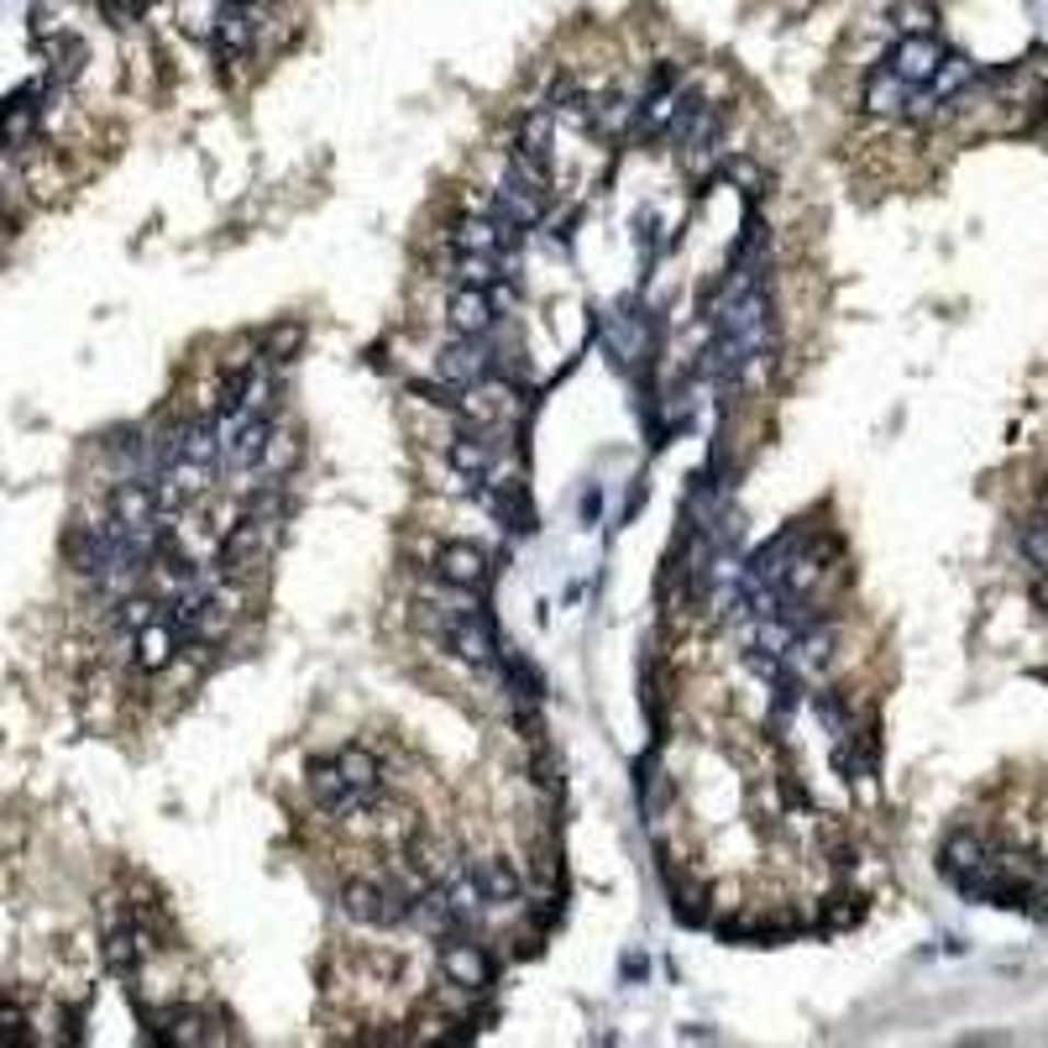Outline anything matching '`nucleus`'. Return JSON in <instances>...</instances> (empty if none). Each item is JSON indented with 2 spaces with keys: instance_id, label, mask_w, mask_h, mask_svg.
<instances>
[{
  "instance_id": "obj_3",
  "label": "nucleus",
  "mask_w": 1048,
  "mask_h": 1048,
  "mask_svg": "<svg viewBox=\"0 0 1048 1048\" xmlns=\"http://www.w3.org/2000/svg\"><path fill=\"white\" fill-rule=\"evenodd\" d=\"M520 237L524 226H514L503 210H477L456 226V252H472V258H493V262H509L520 252Z\"/></svg>"
},
{
  "instance_id": "obj_4",
  "label": "nucleus",
  "mask_w": 1048,
  "mask_h": 1048,
  "mask_svg": "<svg viewBox=\"0 0 1048 1048\" xmlns=\"http://www.w3.org/2000/svg\"><path fill=\"white\" fill-rule=\"evenodd\" d=\"M446 467H452L456 477H467V482H488L493 467H499V441H493V430L462 425L452 441H446Z\"/></svg>"
},
{
  "instance_id": "obj_15",
  "label": "nucleus",
  "mask_w": 1048,
  "mask_h": 1048,
  "mask_svg": "<svg viewBox=\"0 0 1048 1048\" xmlns=\"http://www.w3.org/2000/svg\"><path fill=\"white\" fill-rule=\"evenodd\" d=\"M986 859H991V839L980 834V829H954V834L944 839V850H938V865H944V876H949L954 886L965 881V876H976V870H986Z\"/></svg>"
},
{
  "instance_id": "obj_1",
  "label": "nucleus",
  "mask_w": 1048,
  "mask_h": 1048,
  "mask_svg": "<svg viewBox=\"0 0 1048 1048\" xmlns=\"http://www.w3.org/2000/svg\"><path fill=\"white\" fill-rule=\"evenodd\" d=\"M420 897H425V881L405 876L399 881H378V876H357V881L341 886V912L362 923V929H399L420 912Z\"/></svg>"
},
{
  "instance_id": "obj_20",
  "label": "nucleus",
  "mask_w": 1048,
  "mask_h": 1048,
  "mask_svg": "<svg viewBox=\"0 0 1048 1048\" xmlns=\"http://www.w3.org/2000/svg\"><path fill=\"white\" fill-rule=\"evenodd\" d=\"M252 37H258V11L252 5H226L215 16V48H220V58H241L252 48Z\"/></svg>"
},
{
  "instance_id": "obj_9",
  "label": "nucleus",
  "mask_w": 1048,
  "mask_h": 1048,
  "mask_svg": "<svg viewBox=\"0 0 1048 1048\" xmlns=\"http://www.w3.org/2000/svg\"><path fill=\"white\" fill-rule=\"evenodd\" d=\"M147 1023H152V1038H158V1044H173V1048L220 1044V1038L210 1033V1012H200V1006H184V1001H179V1006H158Z\"/></svg>"
},
{
  "instance_id": "obj_11",
  "label": "nucleus",
  "mask_w": 1048,
  "mask_h": 1048,
  "mask_svg": "<svg viewBox=\"0 0 1048 1048\" xmlns=\"http://www.w3.org/2000/svg\"><path fill=\"white\" fill-rule=\"evenodd\" d=\"M499 299H493V288H477V284H462L452 294V305H446V320H452L456 335H488L493 326H499Z\"/></svg>"
},
{
  "instance_id": "obj_5",
  "label": "nucleus",
  "mask_w": 1048,
  "mask_h": 1048,
  "mask_svg": "<svg viewBox=\"0 0 1048 1048\" xmlns=\"http://www.w3.org/2000/svg\"><path fill=\"white\" fill-rule=\"evenodd\" d=\"M493 367H499V362H493V346H488L482 335H456L452 346H441V357H435V378L462 388V383L488 378Z\"/></svg>"
},
{
  "instance_id": "obj_22",
  "label": "nucleus",
  "mask_w": 1048,
  "mask_h": 1048,
  "mask_svg": "<svg viewBox=\"0 0 1048 1048\" xmlns=\"http://www.w3.org/2000/svg\"><path fill=\"white\" fill-rule=\"evenodd\" d=\"M1023 556L1038 572H1048V514H1038V520L1023 529Z\"/></svg>"
},
{
  "instance_id": "obj_21",
  "label": "nucleus",
  "mask_w": 1048,
  "mask_h": 1048,
  "mask_svg": "<svg viewBox=\"0 0 1048 1048\" xmlns=\"http://www.w3.org/2000/svg\"><path fill=\"white\" fill-rule=\"evenodd\" d=\"M335 765H341V776L352 782V791L362 797V808L373 802L383 791V765H378V755L373 750H362V744H346L341 755H335Z\"/></svg>"
},
{
  "instance_id": "obj_18",
  "label": "nucleus",
  "mask_w": 1048,
  "mask_h": 1048,
  "mask_svg": "<svg viewBox=\"0 0 1048 1048\" xmlns=\"http://www.w3.org/2000/svg\"><path fill=\"white\" fill-rule=\"evenodd\" d=\"M477 503H482V509H488L499 524L520 529V535H524V529H535V509L524 503L520 482H488V488L477 482Z\"/></svg>"
},
{
  "instance_id": "obj_6",
  "label": "nucleus",
  "mask_w": 1048,
  "mask_h": 1048,
  "mask_svg": "<svg viewBox=\"0 0 1048 1048\" xmlns=\"http://www.w3.org/2000/svg\"><path fill=\"white\" fill-rule=\"evenodd\" d=\"M546 184L535 179V173H524L520 163H509V173H503L499 194H493V210H503L514 226H535L540 215H546Z\"/></svg>"
},
{
  "instance_id": "obj_23",
  "label": "nucleus",
  "mask_w": 1048,
  "mask_h": 1048,
  "mask_svg": "<svg viewBox=\"0 0 1048 1048\" xmlns=\"http://www.w3.org/2000/svg\"><path fill=\"white\" fill-rule=\"evenodd\" d=\"M724 173H729L734 184H750V194H761V184H765V179H761V168H755V163H744V158H729V163H724Z\"/></svg>"
},
{
  "instance_id": "obj_17",
  "label": "nucleus",
  "mask_w": 1048,
  "mask_h": 1048,
  "mask_svg": "<svg viewBox=\"0 0 1048 1048\" xmlns=\"http://www.w3.org/2000/svg\"><path fill=\"white\" fill-rule=\"evenodd\" d=\"M132 645H137V667L143 671H168L173 661H179V650H184V635L173 629V619H152L143 624L137 635H132Z\"/></svg>"
},
{
  "instance_id": "obj_19",
  "label": "nucleus",
  "mask_w": 1048,
  "mask_h": 1048,
  "mask_svg": "<svg viewBox=\"0 0 1048 1048\" xmlns=\"http://www.w3.org/2000/svg\"><path fill=\"white\" fill-rule=\"evenodd\" d=\"M645 335H650V326H645V315H608V326H603V341H608V362H619V367H635V357H645Z\"/></svg>"
},
{
  "instance_id": "obj_10",
  "label": "nucleus",
  "mask_w": 1048,
  "mask_h": 1048,
  "mask_svg": "<svg viewBox=\"0 0 1048 1048\" xmlns=\"http://www.w3.org/2000/svg\"><path fill=\"white\" fill-rule=\"evenodd\" d=\"M938 64H944V43L929 37V32H912V37H902L897 48L886 53V69L897 73V79H907V84H918V90L938 73Z\"/></svg>"
},
{
  "instance_id": "obj_7",
  "label": "nucleus",
  "mask_w": 1048,
  "mask_h": 1048,
  "mask_svg": "<svg viewBox=\"0 0 1048 1048\" xmlns=\"http://www.w3.org/2000/svg\"><path fill=\"white\" fill-rule=\"evenodd\" d=\"M435 577H441L446 588L477 593V588L493 577V561H488V550L472 546V540H446V546L435 550Z\"/></svg>"
},
{
  "instance_id": "obj_13",
  "label": "nucleus",
  "mask_w": 1048,
  "mask_h": 1048,
  "mask_svg": "<svg viewBox=\"0 0 1048 1048\" xmlns=\"http://www.w3.org/2000/svg\"><path fill=\"white\" fill-rule=\"evenodd\" d=\"M467 881L477 886L482 907H514L524 897V876L509 859H472V865H467Z\"/></svg>"
},
{
  "instance_id": "obj_8",
  "label": "nucleus",
  "mask_w": 1048,
  "mask_h": 1048,
  "mask_svg": "<svg viewBox=\"0 0 1048 1048\" xmlns=\"http://www.w3.org/2000/svg\"><path fill=\"white\" fill-rule=\"evenodd\" d=\"M441 976L452 980V986H462V991H482V986L493 980L488 949H482V944H472L467 933H452V938L441 944Z\"/></svg>"
},
{
  "instance_id": "obj_14",
  "label": "nucleus",
  "mask_w": 1048,
  "mask_h": 1048,
  "mask_svg": "<svg viewBox=\"0 0 1048 1048\" xmlns=\"http://www.w3.org/2000/svg\"><path fill=\"white\" fill-rule=\"evenodd\" d=\"M310 802L326 812V818H346V812L362 808V797L352 791V782L341 776L335 755H331V761H315L310 765Z\"/></svg>"
},
{
  "instance_id": "obj_12",
  "label": "nucleus",
  "mask_w": 1048,
  "mask_h": 1048,
  "mask_svg": "<svg viewBox=\"0 0 1048 1048\" xmlns=\"http://www.w3.org/2000/svg\"><path fill=\"white\" fill-rule=\"evenodd\" d=\"M550 126H556V111L540 105V111H529V121H524L520 137H514V163H520L524 173H535L540 184H550Z\"/></svg>"
},
{
  "instance_id": "obj_2",
  "label": "nucleus",
  "mask_w": 1048,
  "mask_h": 1048,
  "mask_svg": "<svg viewBox=\"0 0 1048 1048\" xmlns=\"http://www.w3.org/2000/svg\"><path fill=\"white\" fill-rule=\"evenodd\" d=\"M430 629H435V640L446 645L462 667H493V661H499L493 629H488V619H482L477 608H435V614H430Z\"/></svg>"
},
{
  "instance_id": "obj_16",
  "label": "nucleus",
  "mask_w": 1048,
  "mask_h": 1048,
  "mask_svg": "<svg viewBox=\"0 0 1048 1048\" xmlns=\"http://www.w3.org/2000/svg\"><path fill=\"white\" fill-rule=\"evenodd\" d=\"M912 95H918V84L897 79V73L886 69V64H881V69L865 73V111H870V116H881V121L902 116V121H907V111H912Z\"/></svg>"
}]
</instances>
